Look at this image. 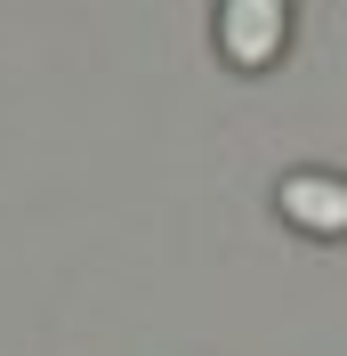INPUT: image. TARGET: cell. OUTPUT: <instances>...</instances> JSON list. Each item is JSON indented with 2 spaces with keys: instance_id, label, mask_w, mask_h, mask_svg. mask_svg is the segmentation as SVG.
I'll return each mask as SVG.
<instances>
[{
  "instance_id": "obj_2",
  "label": "cell",
  "mask_w": 347,
  "mask_h": 356,
  "mask_svg": "<svg viewBox=\"0 0 347 356\" xmlns=\"http://www.w3.org/2000/svg\"><path fill=\"white\" fill-rule=\"evenodd\" d=\"M282 219L307 227V235H347V178H323V170H291L275 186Z\"/></svg>"
},
{
  "instance_id": "obj_1",
  "label": "cell",
  "mask_w": 347,
  "mask_h": 356,
  "mask_svg": "<svg viewBox=\"0 0 347 356\" xmlns=\"http://www.w3.org/2000/svg\"><path fill=\"white\" fill-rule=\"evenodd\" d=\"M291 41V0H218V49L226 65L242 73H266Z\"/></svg>"
}]
</instances>
